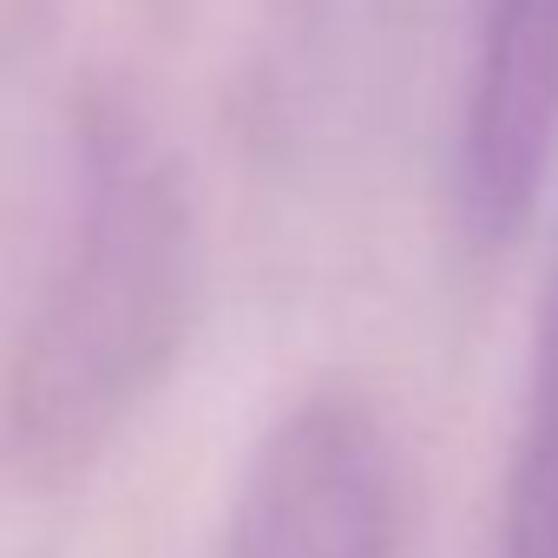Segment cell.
I'll return each instance as SVG.
<instances>
[{
	"label": "cell",
	"instance_id": "6da1fadb",
	"mask_svg": "<svg viewBox=\"0 0 558 558\" xmlns=\"http://www.w3.org/2000/svg\"><path fill=\"white\" fill-rule=\"evenodd\" d=\"M197 310V204L132 99L80 112V191L53 276L0 375V460L21 486L86 480L171 381Z\"/></svg>",
	"mask_w": 558,
	"mask_h": 558
},
{
	"label": "cell",
	"instance_id": "277c9868",
	"mask_svg": "<svg viewBox=\"0 0 558 558\" xmlns=\"http://www.w3.org/2000/svg\"><path fill=\"white\" fill-rule=\"evenodd\" d=\"M499 558H558V269L532 329L525 401L506 466V512H499Z\"/></svg>",
	"mask_w": 558,
	"mask_h": 558
},
{
	"label": "cell",
	"instance_id": "7a4b0ae2",
	"mask_svg": "<svg viewBox=\"0 0 558 558\" xmlns=\"http://www.w3.org/2000/svg\"><path fill=\"white\" fill-rule=\"evenodd\" d=\"M395 447L381 414L323 388L250 453L223 558H401Z\"/></svg>",
	"mask_w": 558,
	"mask_h": 558
},
{
	"label": "cell",
	"instance_id": "3957f363",
	"mask_svg": "<svg viewBox=\"0 0 558 558\" xmlns=\"http://www.w3.org/2000/svg\"><path fill=\"white\" fill-rule=\"evenodd\" d=\"M551 145L558 0H480L460 112V223L480 250H499L532 223Z\"/></svg>",
	"mask_w": 558,
	"mask_h": 558
}]
</instances>
